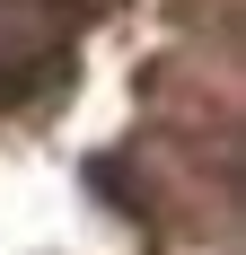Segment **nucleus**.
I'll use <instances>...</instances> for the list:
<instances>
[{"mask_svg":"<svg viewBox=\"0 0 246 255\" xmlns=\"http://www.w3.org/2000/svg\"><path fill=\"white\" fill-rule=\"evenodd\" d=\"M71 35H79L71 0H0V97H26L35 79H53Z\"/></svg>","mask_w":246,"mask_h":255,"instance_id":"f257e3e1","label":"nucleus"}]
</instances>
